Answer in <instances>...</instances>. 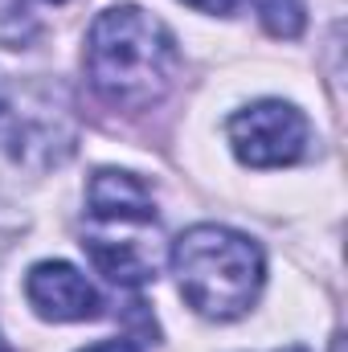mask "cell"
Returning <instances> with one entry per match:
<instances>
[{
  "mask_svg": "<svg viewBox=\"0 0 348 352\" xmlns=\"http://www.w3.org/2000/svg\"><path fill=\"white\" fill-rule=\"evenodd\" d=\"M83 250L98 274L119 287H144L160 274L164 234L152 188L135 173L98 168L87 184V230Z\"/></svg>",
  "mask_w": 348,
  "mask_h": 352,
  "instance_id": "7a4b0ae2",
  "label": "cell"
},
{
  "mask_svg": "<svg viewBox=\"0 0 348 352\" xmlns=\"http://www.w3.org/2000/svg\"><path fill=\"white\" fill-rule=\"evenodd\" d=\"M83 352H140V344H131V340H102V344H90Z\"/></svg>",
  "mask_w": 348,
  "mask_h": 352,
  "instance_id": "ba28073f",
  "label": "cell"
},
{
  "mask_svg": "<svg viewBox=\"0 0 348 352\" xmlns=\"http://www.w3.org/2000/svg\"><path fill=\"white\" fill-rule=\"evenodd\" d=\"M173 274L180 299L201 320H242L262 295L266 283V258L259 242L230 230V226H193L173 242Z\"/></svg>",
  "mask_w": 348,
  "mask_h": 352,
  "instance_id": "3957f363",
  "label": "cell"
},
{
  "mask_svg": "<svg viewBox=\"0 0 348 352\" xmlns=\"http://www.w3.org/2000/svg\"><path fill=\"white\" fill-rule=\"evenodd\" d=\"M25 295H29L33 311L54 324L94 320L102 307V295L94 291V283L70 263H37L25 274Z\"/></svg>",
  "mask_w": 348,
  "mask_h": 352,
  "instance_id": "5b68a950",
  "label": "cell"
},
{
  "mask_svg": "<svg viewBox=\"0 0 348 352\" xmlns=\"http://www.w3.org/2000/svg\"><path fill=\"white\" fill-rule=\"evenodd\" d=\"M254 12L266 25V33L274 37H299L303 25H307V12H303V0H254Z\"/></svg>",
  "mask_w": 348,
  "mask_h": 352,
  "instance_id": "8992f818",
  "label": "cell"
},
{
  "mask_svg": "<svg viewBox=\"0 0 348 352\" xmlns=\"http://www.w3.org/2000/svg\"><path fill=\"white\" fill-rule=\"evenodd\" d=\"M274 352H307L303 344H291V349H274Z\"/></svg>",
  "mask_w": 348,
  "mask_h": 352,
  "instance_id": "9c48e42d",
  "label": "cell"
},
{
  "mask_svg": "<svg viewBox=\"0 0 348 352\" xmlns=\"http://www.w3.org/2000/svg\"><path fill=\"white\" fill-rule=\"evenodd\" d=\"M226 135H230L234 156L246 168H287V164L303 160L312 127L299 107H291L283 98H259L230 115Z\"/></svg>",
  "mask_w": 348,
  "mask_h": 352,
  "instance_id": "277c9868",
  "label": "cell"
},
{
  "mask_svg": "<svg viewBox=\"0 0 348 352\" xmlns=\"http://www.w3.org/2000/svg\"><path fill=\"white\" fill-rule=\"evenodd\" d=\"M184 4H193V8H201V12H217V16H226V12L238 8V0H184Z\"/></svg>",
  "mask_w": 348,
  "mask_h": 352,
  "instance_id": "52a82bcc",
  "label": "cell"
},
{
  "mask_svg": "<svg viewBox=\"0 0 348 352\" xmlns=\"http://www.w3.org/2000/svg\"><path fill=\"white\" fill-rule=\"evenodd\" d=\"M0 352H8V344H4V340H0Z\"/></svg>",
  "mask_w": 348,
  "mask_h": 352,
  "instance_id": "8fae6325",
  "label": "cell"
},
{
  "mask_svg": "<svg viewBox=\"0 0 348 352\" xmlns=\"http://www.w3.org/2000/svg\"><path fill=\"white\" fill-rule=\"evenodd\" d=\"M54 4H58V0H54Z\"/></svg>",
  "mask_w": 348,
  "mask_h": 352,
  "instance_id": "7c38bea8",
  "label": "cell"
},
{
  "mask_svg": "<svg viewBox=\"0 0 348 352\" xmlns=\"http://www.w3.org/2000/svg\"><path fill=\"white\" fill-rule=\"evenodd\" d=\"M0 111H4V87H0Z\"/></svg>",
  "mask_w": 348,
  "mask_h": 352,
  "instance_id": "30bf717a",
  "label": "cell"
},
{
  "mask_svg": "<svg viewBox=\"0 0 348 352\" xmlns=\"http://www.w3.org/2000/svg\"><path fill=\"white\" fill-rule=\"evenodd\" d=\"M180 50L164 21L135 4H115L87 33V78L94 94L119 111H148L176 82Z\"/></svg>",
  "mask_w": 348,
  "mask_h": 352,
  "instance_id": "6da1fadb",
  "label": "cell"
}]
</instances>
